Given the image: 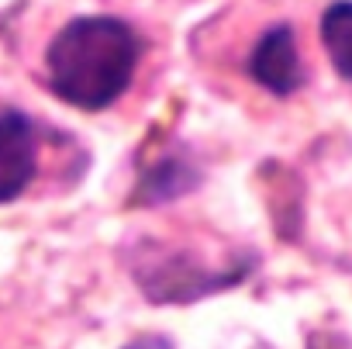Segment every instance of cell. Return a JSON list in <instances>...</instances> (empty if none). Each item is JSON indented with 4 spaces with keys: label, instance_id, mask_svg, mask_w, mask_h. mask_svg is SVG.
Returning a JSON list of instances; mask_svg holds the SVG:
<instances>
[{
    "label": "cell",
    "instance_id": "cell-1",
    "mask_svg": "<svg viewBox=\"0 0 352 349\" xmlns=\"http://www.w3.org/2000/svg\"><path fill=\"white\" fill-rule=\"evenodd\" d=\"M138 59L142 39L128 21L111 14L73 18L45 52L49 87L80 111H104L128 90Z\"/></svg>",
    "mask_w": 352,
    "mask_h": 349
},
{
    "label": "cell",
    "instance_id": "cell-2",
    "mask_svg": "<svg viewBox=\"0 0 352 349\" xmlns=\"http://www.w3.org/2000/svg\"><path fill=\"white\" fill-rule=\"evenodd\" d=\"M38 169V142L28 114L0 107V204L21 198Z\"/></svg>",
    "mask_w": 352,
    "mask_h": 349
},
{
    "label": "cell",
    "instance_id": "cell-3",
    "mask_svg": "<svg viewBox=\"0 0 352 349\" xmlns=\"http://www.w3.org/2000/svg\"><path fill=\"white\" fill-rule=\"evenodd\" d=\"M249 73L259 87H266L270 94H280V97L294 94L304 83V63H300L297 39H294L290 25H276L256 42V49L249 56Z\"/></svg>",
    "mask_w": 352,
    "mask_h": 349
},
{
    "label": "cell",
    "instance_id": "cell-4",
    "mask_svg": "<svg viewBox=\"0 0 352 349\" xmlns=\"http://www.w3.org/2000/svg\"><path fill=\"white\" fill-rule=\"evenodd\" d=\"M321 45L342 80L352 83V0H335L321 14Z\"/></svg>",
    "mask_w": 352,
    "mask_h": 349
}]
</instances>
